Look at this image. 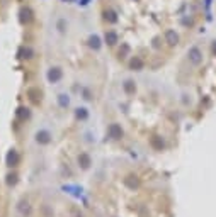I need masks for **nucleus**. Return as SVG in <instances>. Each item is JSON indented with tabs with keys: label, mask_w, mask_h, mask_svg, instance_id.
<instances>
[{
	"label": "nucleus",
	"mask_w": 216,
	"mask_h": 217,
	"mask_svg": "<svg viewBox=\"0 0 216 217\" xmlns=\"http://www.w3.org/2000/svg\"><path fill=\"white\" fill-rule=\"evenodd\" d=\"M189 58H191V61H192L194 65H197L199 61H201V51H199L197 48H192L189 51Z\"/></svg>",
	"instance_id": "nucleus-1"
},
{
	"label": "nucleus",
	"mask_w": 216,
	"mask_h": 217,
	"mask_svg": "<svg viewBox=\"0 0 216 217\" xmlns=\"http://www.w3.org/2000/svg\"><path fill=\"white\" fill-rule=\"evenodd\" d=\"M167 39H169L170 44H175V43H177V34H175L174 31H169V32H167Z\"/></svg>",
	"instance_id": "nucleus-2"
},
{
	"label": "nucleus",
	"mask_w": 216,
	"mask_h": 217,
	"mask_svg": "<svg viewBox=\"0 0 216 217\" xmlns=\"http://www.w3.org/2000/svg\"><path fill=\"white\" fill-rule=\"evenodd\" d=\"M106 39H109L111 44H113L114 41H116V34H114V32H109V34H106Z\"/></svg>",
	"instance_id": "nucleus-3"
}]
</instances>
